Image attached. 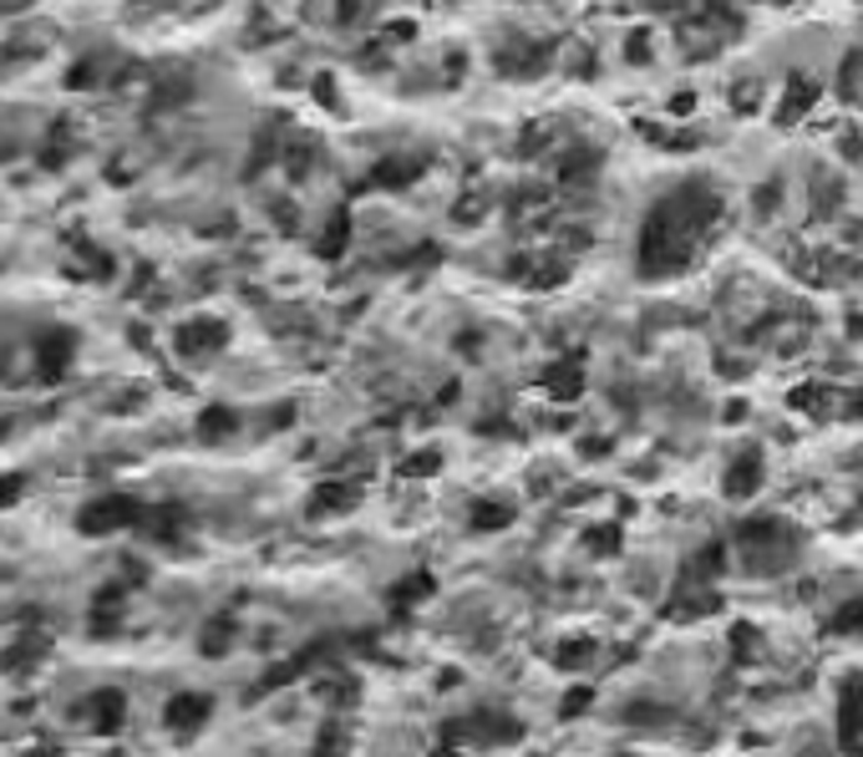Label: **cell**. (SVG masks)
<instances>
[{"instance_id": "cell-4", "label": "cell", "mask_w": 863, "mask_h": 757, "mask_svg": "<svg viewBox=\"0 0 863 757\" xmlns=\"http://www.w3.org/2000/svg\"><path fill=\"white\" fill-rule=\"evenodd\" d=\"M203 717H209V702H203V696H193V702H173V706H168V722H173V727H199Z\"/></svg>"}, {"instance_id": "cell-3", "label": "cell", "mask_w": 863, "mask_h": 757, "mask_svg": "<svg viewBox=\"0 0 863 757\" xmlns=\"http://www.w3.org/2000/svg\"><path fill=\"white\" fill-rule=\"evenodd\" d=\"M71 351H77V336H71V331L41 336V345H36V366H41V376H62V372H67Z\"/></svg>"}, {"instance_id": "cell-2", "label": "cell", "mask_w": 863, "mask_h": 757, "mask_svg": "<svg viewBox=\"0 0 863 757\" xmlns=\"http://www.w3.org/2000/svg\"><path fill=\"white\" fill-rule=\"evenodd\" d=\"M128 518H137V508L128 504V498H97L92 508H81V534H107L118 529V524H128Z\"/></svg>"}, {"instance_id": "cell-5", "label": "cell", "mask_w": 863, "mask_h": 757, "mask_svg": "<svg viewBox=\"0 0 863 757\" xmlns=\"http://www.w3.org/2000/svg\"><path fill=\"white\" fill-rule=\"evenodd\" d=\"M118 722H122V696L118 691H102L97 696V732H118Z\"/></svg>"}, {"instance_id": "cell-1", "label": "cell", "mask_w": 863, "mask_h": 757, "mask_svg": "<svg viewBox=\"0 0 863 757\" xmlns=\"http://www.w3.org/2000/svg\"><path fill=\"white\" fill-rule=\"evenodd\" d=\"M717 219V199L711 194H696V188H681L676 199H665L651 219V240H645V260L651 265H671L676 254H686L701 234V224Z\"/></svg>"}]
</instances>
